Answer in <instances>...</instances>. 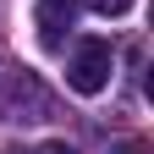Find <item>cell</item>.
<instances>
[{"label":"cell","mask_w":154,"mask_h":154,"mask_svg":"<svg viewBox=\"0 0 154 154\" xmlns=\"http://www.w3.org/2000/svg\"><path fill=\"white\" fill-rule=\"evenodd\" d=\"M110 66H116V50L105 44V38H83L77 55H72V66H66V83H72L77 94H105Z\"/></svg>","instance_id":"1"},{"label":"cell","mask_w":154,"mask_h":154,"mask_svg":"<svg viewBox=\"0 0 154 154\" xmlns=\"http://www.w3.org/2000/svg\"><path fill=\"white\" fill-rule=\"evenodd\" d=\"M72 17H77V0H38V17H33V22H38V44H44V50H61Z\"/></svg>","instance_id":"2"},{"label":"cell","mask_w":154,"mask_h":154,"mask_svg":"<svg viewBox=\"0 0 154 154\" xmlns=\"http://www.w3.org/2000/svg\"><path fill=\"white\" fill-rule=\"evenodd\" d=\"M6 105H17V121H44V116L55 110V105H50V94L38 88L28 72H17V77H11V94H6Z\"/></svg>","instance_id":"3"},{"label":"cell","mask_w":154,"mask_h":154,"mask_svg":"<svg viewBox=\"0 0 154 154\" xmlns=\"http://www.w3.org/2000/svg\"><path fill=\"white\" fill-rule=\"evenodd\" d=\"M99 17H121V11H132V0H88Z\"/></svg>","instance_id":"4"},{"label":"cell","mask_w":154,"mask_h":154,"mask_svg":"<svg viewBox=\"0 0 154 154\" xmlns=\"http://www.w3.org/2000/svg\"><path fill=\"white\" fill-rule=\"evenodd\" d=\"M38 154H77L72 143H61V138H55V143H44V149H38Z\"/></svg>","instance_id":"5"},{"label":"cell","mask_w":154,"mask_h":154,"mask_svg":"<svg viewBox=\"0 0 154 154\" xmlns=\"http://www.w3.org/2000/svg\"><path fill=\"white\" fill-rule=\"evenodd\" d=\"M116 154H143V149H138V143H127V149H116Z\"/></svg>","instance_id":"6"}]
</instances>
